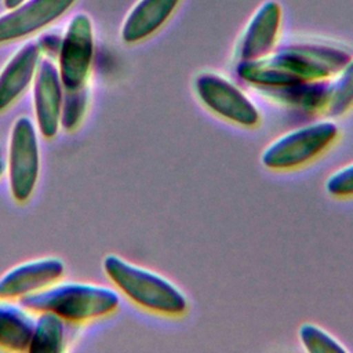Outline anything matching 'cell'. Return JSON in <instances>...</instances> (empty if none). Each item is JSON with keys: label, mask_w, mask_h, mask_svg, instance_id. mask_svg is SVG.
Returning <instances> with one entry per match:
<instances>
[{"label": "cell", "mask_w": 353, "mask_h": 353, "mask_svg": "<svg viewBox=\"0 0 353 353\" xmlns=\"http://www.w3.org/2000/svg\"><path fill=\"white\" fill-rule=\"evenodd\" d=\"M345 47L328 43H290L255 61H241L236 74L256 91L325 81L352 58Z\"/></svg>", "instance_id": "1"}, {"label": "cell", "mask_w": 353, "mask_h": 353, "mask_svg": "<svg viewBox=\"0 0 353 353\" xmlns=\"http://www.w3.org/2000/svg\"><path fill=\"white\" fill-rule=\"evenodd\" d=\"M102 268L113 285L135 306L165 319L185 317L190 309L186 294L170 279L124 258L109 254Z\"/></svg>", "instance_id": "2"}, {"label": "cell", "mask_w": 353, "mask_h": 353, "mask_svg": "<svg viewBox=\"0 0 353 353\" xmlns=\"http://www.w3.org/2000/svg\"><path fill=\"white\" fill-rule=\"evenodd\" d=\"M28 312H51L66 323H87L114 313L120 295L108 287L88 283H55L19 299Z\"/></svg>", "instance_id": "3"}, {"label": "cell", "mask_w": 353, "mask_h": 353, "mask_svg": "<svg viewBox=\"0 0 353 353\" xmlns=\"http://www.w3.org/2000/svg\"><path fill=\"white\" fill-rule=\"evenodd\" d=\"M339 132V125L328 117L287 131L263 149L261 164L273 172L301 170L325 154L336 143Z\"/></svg>", "instance_id": "4"}, {"label": "cell", "mask_w": 353, "mask_h": 353, "mask_svg": "<svg viewBox=\"0 0 353 353\" xmlns=\"http://www.w3.org/2000/svg\"><path fill=\"white\" fill-rule=\"evenodd\" d=\"M193 91L200 105L225 123L244 130H255L262 123L256 103L221 73L207 70L197 73Z\"/></svg>", "instance_id": "5"}, {"label": "cell", "mask_w": 353, "mask_h": 353, "mask_svg": "<svg viewBox=\"0 0 353 353\" xmlns=\"http://www.w3.org/2000/svg\"><path fill=\"white\" fill-rule=\"evenodd\" d=\"M8 185L18 203H26L33 194L40 175V146L37 130L29 117L14 121L8 142Z\"/></svg>", "instance_id": "6"}, {"label": "cell", "mask_w": 353, "mask_h": 353, "mask_svg": "<svg viewBox=\"0 0 353 353\" xmlns=\"http://www.w3.org/2000/svg\"><path fill=\"white\" fill-rule=\"evenodd\" d=\"M94 57L92 22L85 14H76L68 23L58 50V73L65 91L87 85Z\"/></svg>", "instance_id": "7"}, {"label": "cell", "mask_w": 353, "mask_h": 353, "mask_svg": "<svg viewBox=\"0 0 353 353\" xmlns=\"http://www.w3.org/2000/svg\"><path fill=\"white\" fill-rule=\"evenodd\" d=\"M283 10L279 1L266 0L252 14L236 46V59L255 61L272 52L280 40Z\"/></svg>", "instance_id": "8"}, {"label": "cell", "mask_w": 353, "mask_h": 353, "mask_svg": "<svg viewBox=\"0 0 353 353\" xmlns=\"http://www.w3.org/2000/svg\"><path fill=\"white\" fill-rule=\"evenodd\" d=\"M76 0H25L0 17V44L30 36L63 15Z\"/></svg>", "instance_id": "9"}, {"label": "cell", "mask_w": 353, "mask_h": 353, "mask_svg": "<svg viewBox=\"0 0 353 353\" xmlns=\"http://www.w3.org/2000/svg\"><path fill=\"white\" fill-rule=\"evenodd\" d=\"M63 85L52 61L40 59L33 81V106L36 127L41 137L51 139L61 127Z\"/></svg>", "instance_id": "10"}, {"label": "cell", "mask_w": 353, "mask_h": 353, "mask_svg": "<svg viewBox=\"0 0 353 353\" xmlns=\"http://www.w3.org/2000/svg\"><path fill=\"white\" fill-rule=\"evenodd\" d=\"M65 263L55 256L39 258L21 263L0 279V299L14 301L41 291L61 280Z\"/></svg>", "instance_id": "11"}, {"label": "cell", "mask_w": 353, "mask_h": 353, "mask_svg": "<svg viewBox=\"0 0 353 353\" xmlns=\"http://www.w3.org/2000/svg\"><path fill=\"white\" fill-rule=\"evenodd\" d=\"M40 59V44L29 41L7 61L0 72V112L10 108L30 85Z\"/></svg>", "instance_id": "12"}, {"label": "cell", "mask_w": 353, "mask_h": 353, "mask_svg": "<svg viewBox=\"0 0 353 353\" xmlns=\"http://www.w3.org/2000/svg\"><path fill=\"white\" fill-rule=\"evenodd\" d=\"M182 0H138L121 26V40L138 44L156 34L174 15Z\"/></svg>", "instance_id": "13"}, {"label": "cell", "mask_w": 353, "mask_h": 353, "mask_svg": "<svg viewBox=\"0 0 353 353\" xmlns=\"http://www.w3.org/2000/svg\"><path fill=\"white\" fill-rule=\"evenodd\" d=\"M34 320L21 305L0 299V347L10 352H28Z\"/></svg>", "instance_id": "14"}, {"label": "cell", "mask_w": 353, "mask_h": 353, "mask_svg": "<svg viewBox=\"0 0 353 353\" xmlns=\"http://www.w3.org/2000/svg\"><path fill=\"white\" fill-rule=\"evenodd\" d=\"M353 110V55L330 79L323 114L328 119H341Z\"/></svg>", "instance_id": "15"}, {"label": "cell", "mask_w": 353, "mask_h": 353, "mask_svg": "<svg viewBox=\"0 0 353 353\" xmlns=\"http://www.w3.org/2000/svg\"><path fill=\"white\" fill-rule=\"evenodd\" d=\"M65 323V320L51 312H40L37 320H34L28 352L61 353L66 342Z\"/></svg>", "instance_id": "16"}, {"label": "cell", "mask_w": 353, "mask_h": 353, "mask_svg": "<svg viewBox=\"0 0 353 353\" xmlns=\"http://www.w3.org/2000/svg\"><path fill=\"white\" fill-rule=\"evenodd\" d=\"M301 346L309 353H346L347 347L323 327L303 323L298 330Z\"/></svg>", "instance_id": "17"}, {"label": "cell", "mask_w": 353, "mask_h": 353, "mask_svg": "<svg viewBox=\"0 0 353 353\" xmlns=\"http://www.w3.org/2000/svg\"><path fill=\"white\" fill-rule=\"evenodd\" d=\"M88 108V87L74 91L63 90V102L61 110V128L72 132L83 121Z\"/></svg>", "instance_id": "18"}, {"label": "cell", "mask_w": 353, "mask_h": 353, "mask_svg": "<svg viewBox=\"0 0 353 353\" xmlns=\"http://www.w3.org/2000/svg\"><path fill=\"white\" fill-rule=\"evenodd\" d=\"M328 196L336 200L353 199V161L330 174L324 183Z\"/></svg>", "instance_id": "19"}, {"label": "cell", "mask_w": 353, "mask_h": 353, "mask_svg": "<svg viewBox=\"0 0 353 353\" xmlns=\"http://www.w3.org/2000/svg\"><path fill=\"white\" fill-rule=\"evenodd\" d=\"M4 1V6H6V8H14V7H17L18 4H21V3H23L25 0H3Z\"/></svg>", "instance_id": "20"}, {"label": "cell", "mask_w": 353, "mask_h": 353, "mask_svg": "<svg viewBox=\"0 0 353 353\" xmlns=\"http://www.w3.org/2000/svg\"><path fill=\"white\" fill-rule=\"evenodd\" d=\"M4 171H6V165H4V163H3V160L0 159V176L4 174Z\"/></svg>", "instance_id": "21"}]
</instances>
